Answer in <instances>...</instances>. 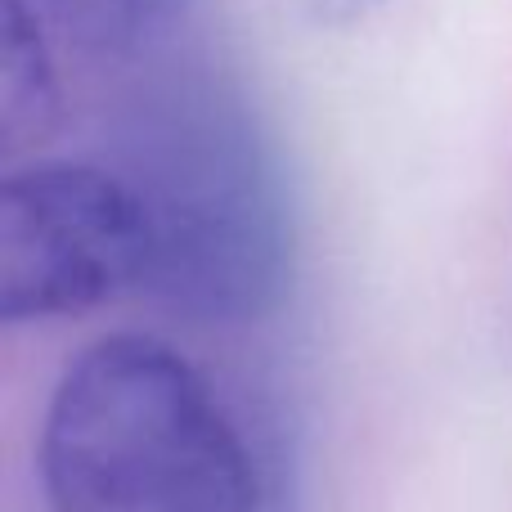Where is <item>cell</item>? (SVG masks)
<instances>
[{
	"label": "cell",
	"instance_id": "6da1fadb",
	"mask_svg": "<svg viewBox=\"0 0 512 512\" xmlns=\"http://www.w3.org/2000/svg\"><path fill=\"white\" fill-rule=\"evenodd\" d=\"M117 171L149 216V297L203 324H248L279 306L297 261L292 194L234 90L162 86L126 122Z\"/></svg>",
	"mask_w": 512,
	"mask_h": 512
},
{
	"label": "cell",
	"instance_id": "7a4b0ae2",
	"mask_svg": "<svg viewBox=\"0 0 512 512\" xmlns=\"http://www.w3.org/2000/svg\"><path fill=\"white\" fill-rule=\"evenodd\" d=\"M54 512H256L252 445L207 373L158 337L113 333L63 369L41 427Z\"/></svg>",
	"mask_w": 512,
	"mask_h": 512
},
{
	"label": "cell",
	"instance_id": "3957f363",
	"mask_svg": "<svg viewBox=\"0 0 512 512\" xmlns=\"http://www.w3.org/2000/svg\"><path fill=\"white\" fill-rule=\"evenodd\" d=\"M149 216L117 167L36 162L0 189L5 324L86 315L149 279Z\"/></svg>",
	"mask_w": 512,
	"mask_h": 512
},
{
	"label": "cell",
	"instance_id": "277c9868",
	"mask_svg": "<svg viewBox=\"0 0 512 512\" xmlns=\"http://www.w3.org/2000/svg\"><path fill=\"white\" fill-rule=\"evenodd\" d=\"M54 122H59V77L45 50L41 14L27 0H5V77H0L5 153L41 144Z\"/></svg>",
	"mask_w": 512,
	"mask_h": 512
},
{
	"label": "cell",
	"instance_id": "5b68a950",
	"mask_svg": "<svg viewBox=\"0 0 512 512\" xmlns=\"http://www.w3.org/2000/svg\"><path fill=\"white\" fill-rule=\"evenodd\" d=\"M63 36L95 54H135L171 32L189 0H27Z\"/></svg>",
	"mask_w": 512,
	"mask_h": 512
},
{
	"label": "cell",
	"instance_id": "8992f818",
	"mask_svg": "<svg viewBox=\"0 0 512 512\" xmlns=\"http://www.w3.org/2000/svg\"><path fill=\"white\" fill-rule=\"evenodd\" d=\"M279 5H288L292 14L306 18V23H315V27H333V32H342V27L369 23L387 0H279Z\"/></svg>",
	"mask_w": 512,
	"mask_h": 512
}]
</instances>
